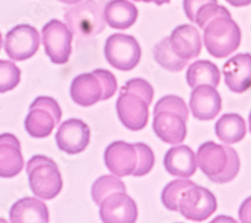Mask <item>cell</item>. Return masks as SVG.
<instances>
[{
	"label": "cell",
	"instance_id": "31",
	"mask_svg": "<svg viewBox=\"0 0 251 223\" xmlns=\"http://www.w3.org/2000/svg\"><path fill=\"white\" fill-rule=\"evenodd\" d=\"M238 214L241 222L251 223V196L244 200L239 208Z\"/></svg>",
	"mask_w": 251,
	"mask_h": 223
},
{
	"label": "cell",
	"instance_id": "6",
	"mask_svg": "<svg viewBox=\"0 0 251 223\" xmlns=\"http://www.w3.org/2000/svg\"><path fill=\"white\" fill-rule=\"evenodd\" d=\"M203 29L205 48L213 57H227L240 46L241 30L231 17H216Z\"/></svg>",
	"mask_w": 251,
	"mask_h": 223
},
{
	"label": "cell",
	"instance_id": "5",
	"mask_svg": "<svg viewBox=\"0 0 251 223\" xmlns=\"http://www.w3.org/2000/svg\"><path fill=\"white\" fill-rule=\"evenodd\" d=\"M115 75L107 70L98 69L93 73L75 76L71 86V97L81 107H91L100 100L111 99L117 92Z\"/></svg>",
	"mask_w": 251,
	"mask_h": 223
},
{
	"label": "cell",
	"instance_id": "33",
	"mask_svg": "<svg viewBox=\"0 0 251 223\" xmlns=\"http://www.w3.org/2000/svg\"><path fill=\"white\" fill-rule=\"evenodd\" d=\"M134 1H137V2H146V3H150V2H153L157 5H163L165 3H170L171 0H134Z\"/></svg>",
	"mask_w": 251,
	"mask_h": 223
},
{
	"label": "cell",
	"instance_id": "8",
	"mask_svg": "<svg viewBox=\"0 0 251 223\" xmlns=\"http://www.w3.org/2000/svg\"><path fill=\"white\" fill-rule=\"evenodd\" d=\"M61 116V109L54 99L38 97L29 107L25 122V130L33 138H47L59 123Z\"/></svg>",
	"mask_w": 251,
	"mask_h": 223
},
{
	"label": "cell",
	"instance_id": "13",
	"mask_svg": "<svg viewBox=\"0 0 251 223\" xmlns=\"http://www.w3.org/2000/svg\"><path fill=\"white\" fill-rule=\"evenodd\" d=\"M100 216L106 223H134L138 218L136 202L127 191H115L100 203Z\"/></svg>",
	"mask_w": 251,
	"mask_h": 223
},
{
	"label": "cell",
	"instance_id": "19",
	"mask_svg": "<svg viewBox=\"0 0 251 223\" xmlns=\"http://www.w3.org/2000/svg\"><path fill=\"white\" fill-rule=\"evenodd\" d=\"M164 167L174 177L190 178L197 170L195 153L186 145L173 147L167 151L164 157Z\"/></svg>",
	"mask_w": 251,
	"mask_h": 223
},
{
	"label": "cell",
	"instance_id": "7",
	"mask_svg": "<svg viewBox=\"0 0 251 223\" xmlns=\"http://www.w3.org/2000/svg\"><path fill=\"white\" fill-rule=\"evenodd\" d=\"M29 187L35 196L50 200L62 189V178L55 162L43 155L33 156L26 165Z\"/></svg>",
	"mask_w": 251,
	"mask_h": 223
},
{
	"label": "cell",
	"instance_id": "25",
	"mask_svg": "<svg viewBox=\"0 0 251 223\" xmlns=\"http://www.w3.org/2000/svg\"><path fill=\"white\" fill-rule=\"evenodd\" d=\"M154 58L156 62L164 69L170 72H181L186 66H188L189 60L179 57L173 50L169 37L162 39L158 43L153 50Z\"/></svg>",
	"mask_w": 251,
	"mask_h": 223
},
{
	"label": "cell",
	"instance_id": "29",
	"mask_svg": "<svg viewBox=\"0 0 251 223\" xmlns=\"http://www.w3.org/2000/svg\"><path fill=\"white\" fill-rule=\"evenodd\" d=\"M219 16L231 17V14L224 6L218 3H206L197 11L195 24L203 29L211 20Z\"/></svg>",
	"mask_w": 251,
	"mask_h": 223
},
{
	"label": "cell",
	"instance_id": "16",
	"mask_svg": "<svg viewBox=\"0 0 251 223\" xmlns=\"http://www.w3.org/2000/svg\"><path fill=\"white\" fill-rule=\"evenodd\" d=\"M223 74L227 88L237 94L251 88V54L238 53L230 57L223 66Z\"/></svg>",
	"mask_w": 251,
	"mask_h": 223
},
{
	"label": "cell",
	"instance_id": "26",
	"mask_svg": "<svg viewBox=\"0 0 251 223\" xmlns=\"http://www.w3.org/2000/svg\"><path fill=\"white\" fill-rule=\"evenodd\" d=\"M196 184L193 181L186 179H177L167 184L162 191L161 199L164 206L170 211H179V202L183 193Z\"/></svg>",
	"mask_w": 251,
	"mask_h": 223
},
{
	"label": "cell",
	"instance_id": "18",
	"mask_svg": "<svg viewBox=\"0 0 251 223\" xmlns=\"http://www.w3.org/2000/svg\"><path fill=\"white\" fill-rule=\"evenodd\" d=\"M25 160L18 139L9 133L0 135V177L13 178L22 172Z\"/></svg>",
	"mask_w": 251,
	"mask_h": 223
},
{
	"label": "cell",
	"instance_id": "15",
	"mask_svg": "<svg viewBox=\"0 0 251 223\" xmlns=\"http://www.w3.org/2000/svg\"><path fill=\"white\" fill-rule=\"evenodd\" d=\"M91 130L78 119H70L62 123L56 134L55 141L58 148L69 155L79 154L90 144Z\"/></svg>",
	"mask_w": 251,
	"mask_h": 223
},
{
	"label": "cell",
	"instance_id": "9",
	"mask_svg": "<svg viewBox=\"0 0 251 223\" xmlns=\"http://www.w3.org/2000/svg\"><path fill=\"white\" fill-rule=\"evenodd\" d=\"M65 19L72 32L79 37H92L100 33L106 23L95 0H86L68 8Z\"/></svg>",
	"mask_w": 251,
	"mask_h": 223
},
{
	"label": "cell",
	"instance_id": "23",
	"mask_svg": "<svg viewBox=\"0 0 251 223\" xmlns=\"http://www.w3.org/2000/svg\"><path fill=\"white\" fill-rule=\"evenodd\" d=\"M220 78L219 69L210 60H197L189 66L186 73L187 84L192 89L203 85L217 88Z\"/></svg>",
	"mask_w": 251,
	"mask_h": 223
},
{
	"label": "cell",
	"instance_id": "34",
	"mask_svg": "<svg viewBox=\"0 0 251 223\" xmlns=\"http://www.w3.org/2000/svg\"><path fill=\"white\" fill-rule=\"evenodd\" d=\"M58 1L62 3H67V4H75L82 1V0H58Z\"/></svg>",
	"mask_w": 251,
	"mask_h": 223
},
{
	"label": "cell",
	"instance_id": "22",
	"mask_svg": "<svg viewBox=\"0 0 251 223\" xmlns=\"http://www.w3.org/2000/svg\"><path fill=\"white\" fill-rule=\"evenodd\" d=\"M137 7L128 0H111L103 8V18L107 25L116 29L131 27L138 18Z\"/></svg>",
	"mask_w": 251,
	"mask_h": 223
},
{
	"label": "cell",
	"instance_id": "21",
	"mask_svg": "<svg viewBox=\"0 0 251 223\" xmlns=\"http://www.w3.org/2000/svg\"><path fill=\"white\" fill-rule=\"evenodd\" d=\"M9 218L12 223H48L50 221V212L43 201L34 197H25L16 201L11 206Z\"/></svg>",
	"mask_w": 251,
	"mask_h": 223
},
{
	"label": "cell",
	"instance_id": "35",
	"mask_svg": "<svg viewBox=\"0 0 251 223\" xmlns=\"http://www.w3.org/2000/svg\"><path fill=\"white\" fill-rule=\"evenodd\" d=\"M2 45H3V39H2V34L0 32V50L2 49Z\"/></svg>",
	"mask_w": 251,
	"mask_h": 223
},
{
	"label": "cell",
	"instance_id": "4",
	"mask_svg": "<svg viewBox=\"0 0 251 223\" xmlns=\"http://www.w3.org/2000/svg\"><path fill=\"white\" fill-rule=\"evenodd\" d=\"M197 165L214 183L231 182L240 170L237 152L230 146L219 145L213 141L203 143L197 151Z\"/></svg>",
	"mask_w": 251,
	"mask_h": 223
},
{
	"label": "cell",
	"instance_id": "3",
	"mask_svg": "<svg viewBox=\"0 0 251 223\" xmlns=\"http://www.w3.org/2000/svg\"><path fill=\"white\" fill-rule=\"evenodd\" d=\"M188 116L189 112L182 98L166 96L160 99L155 106L153 130L164 143L179 145L187 136Z\"/></svg>",
	"mask_w": 251,
	"mask_h": 223
},
{
	"label": "cell",
	"instance_id": "11",
	"mask_svg": "<svg viewBox=\"0 0 251 223\" xmlns=\"http://www.w3.org/2000/svg\"><path fill=\"white\" fill-rule=\"evenodd\" d=\"M43 45L51 63L65 65L72 53L74 34L69 26L57 19H52L43 27Z\"/></svg>",
	"mask_w": 251,
	"mask_h": 223
},
{
	"label": "cell",
	"instance_id": "17",
	"mask_svg": "<svg viewBox=\"0 0 251 223\" xmlns=\"http://www.w3.org/2000/svg\"><path fill=\"white\" fill-rule=\"evenodd\" d=\"M190 109L199 121H211L222 109V99L216 88L208 85L193 89L190 97Z\"/></svg>",
	"mask_w": 251,
	"mask_h": 223
},
{
	"label": "cell",
	"instance_id": "12",
	"mask_svg": "<svg viewBox=\"0 0 251 223\" xmlns=\"http://www.w3.org/2000/svg\"><path fill=\"white\" fill-rule=\"evenodd\" d=\"M216 209L217 200L214 194L198 185L188 188L179 202L180 213L186 219L198 222L211 217Z\"/></svg>",
	"mask_w": 251,
	"mask_h": 223
},
{
	"label": "cell",
	"instance_id": "14",
	"mask_svg": "<svg viewBox=\"0 0 251 223\" xmlns=\"http://www.w3.org/2000/svg\"><path fill=\"white\" fill-rule=\"evenodd\" d=\"M39 44L40 37L36 28L28 25H19L7 32L5 51L11 59L23 62L36 53Z\"/></svg>",
	"mask_w": 251,
	"mask_h": 223
},
{
	"label": "cell",
	"instance_id": "32",
	"mask_svg": "<svg viewBox=\"0 0 251 223\" xmlns=\"http://www.w3.org/2000/svg\"><path fill=\"white\" fill-rule=\"evenodd\" d=\"M226 1L234 7H243L251 4V0H226Z\"/></svg>",
	"mask_w": 251,
	"mask_h": 223
},
{
	"label": "cell",
	"instance_id": "10",
	"mask_svg": "<svg viewBox=\"0 0 251 223\" xmlns=\"http://www.w3.org/2000/svg\"><path fill=\"white\" fill-rule=\"evenodd\" d=\"M104 55L113 68L129 72L139 65L142 50L134 36L115 33L107 39L104 45Z\"/></svg>",
	"mask_w": 251,
	"mask_h": 223
},
{
	"label": "cell",
	"instance_id": "24",
	"mask_svg": "<svg viewBox=\"0 0 251 223\" xmlns=\"http://www.w3.org/2000/svg\"><path fill=\"white\" fill-rule=\"evenodd\" d=\"M246 130L243 118L234 113L224 114L215 124L216 136L227 145H232L242 141L246 135Z\"/></svg>",
	"mask_w": 251,
	"mask_h": 223
},
{
	"label": "cell",
	"instance_id": "27",
	"mask_svg": "<svg viewBox=\"0 0 251 223\" xmlns=\"http://www.w3.org/2000/svg\"><path fill=\"white\" fill-rule=\"evenodd\" d=\"M119 190L127 191L124 182L113 175H104L95 181L92 186V197L95 203L100 205L104 197Z\"/></svg>",
	"mask_w": 251,
	"mask_h": 223
},
{
	"label": "cell",
	"instance_id": "2",
	"mask_svg": "<svg viewBox=\"0 0 251 223\" xmlns=\"http://www.w3.org/2000/svg\"><path fill=\"white\" fill-rule=\"evenodd\" d=\"M104 163L118 177L147 175L155 165L153 150L144 143L129 144L116 141L104 151Z\"/></svg>",
	"mask_w": 251,
	"mask_h": 223
},
{
	"label": "cell",
	"instance_id": "20",
	"mask_svg": "<svg viewBox=\"0 0 251 223\" xmlns=\"http://www.w3.org/2000/svg\"><path fill=\"white\" fill-rule=\"evenodd\" d=\"M169 39L174 52L183 59H193L201 52L202 39L193 25H179L172 31Z\"/></svg>",
	"mask_w": 251,
	"mask_h": 223
},
{
	"label": "cell",
	"instance_id": "30",
	"mask_svg": "<svg viewBox=\"0 0 251 223\" xmlns=\"http://www.w3.org/2000/svg\"><path fill=\"white\" fill-rule=\"evenodd\" d=\"M206 3H218V2L217 0H184L183 7H184L185 14L192 23H195L197 11Z\"/></svg>",
	"mask_w": 251,
	"mask_h": 223
},
{
	"label": "cell",
	"instance_id": "1",
	"mask_svg": "<svg viewBox=\"0 0 251 223\" xmlns=\"http://www.w3.org/2000/svg\"><path fill=\"white\" fill-rule=\"evenodd\" d=\"M154 98L153 87L143 78L128 80L120 92L116 109L122 124L131 131L143 130L149 121V106Z\"/></svg>",
	"mask_w": 251,
	"mask_h": 223
},
{
	"label": "cell",
	"instance_id": "36",
	"mask_svg": "<svg viewBox=\"0 0 251 223\" xmlns=\"http://www.w3.org/2000/svg\"><path fill=\"white\" fill-rule=\"evenodd\" d=\"M248 122H249V131L251 133V112H250L249 117H248Z\"/></svg>",
	"mask_w": 251,
	"mask_h": 223
},
{
	"label": "cell",
	"instance_id": "28",
	"mask_svg": "<svg viewBox=\"0 0 251 223\" xmlns=\"http://www.w3.org/2000/svg\"><path fill=\"white\" fill-rule=\"evenodd\" d=\"M19 68L10 60H0V93L14 90L20 83Z\"/></svg>",
	"mask_w": 251,
	"mask_h": 223
}]
</instances>
